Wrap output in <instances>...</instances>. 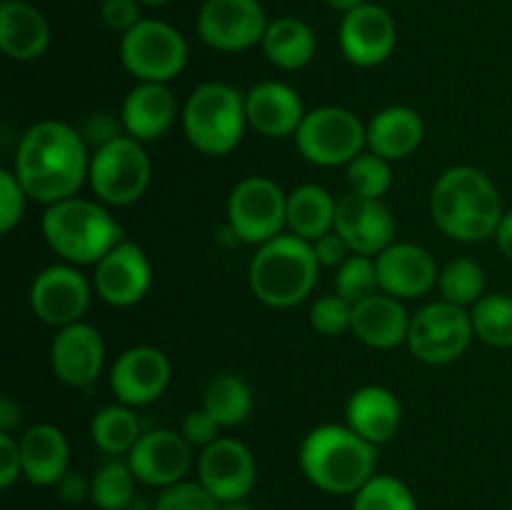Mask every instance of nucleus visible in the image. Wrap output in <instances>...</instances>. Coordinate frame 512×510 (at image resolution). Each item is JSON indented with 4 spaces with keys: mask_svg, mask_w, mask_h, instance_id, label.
<instances>
[{
    "mask_svg": "<svg viewBox=\"0 0 512 510\" xmlns=\"http://www.w3.org/2000/svg\"><path fill=\"white\" fill-rule=\"evenodd\" d=\"M20 458H23V478L28 483L50 488L68 473L70 445L60 428L50 423L30 425L20 435Z\"/></svg>",
    "mask_w": 512,
    "mask_h": 510,
    "instance_id": "27",
    "label": "nucleus"
},
{
    "mask_svg": "<svg viewBox=\"0 0 512 510\" xmlns=\"http://www.w3.org/2000/svg\"><path fill=\"white\" fill-rule=\"evenodd\" d=\"M353 308L355 305L343 295H323L310 308V325L320 335H340L345 330H353Z\"/></svg>",
    "mask_w": 512,
    "mask_h": 510,
    "instance_id": "39",
    "label": "nucleus"
},
{
    "mask_svg": "<svg viewBox=\"0 0 512 510\" xmlns=\"http://www.w3.org/2000/svg\"><path fill=\"white\" fill-rule=\"evenodd\" d=\"M335 233L355 255H380L395 238V215L383 198L345 193L335 210Z\"/></svg>",
    "mask_w": 512,
    "mask_h": 510,
    "instance_id": "19",
    "label": "nucleus"
},
{
    "mask_svg": "<svg viewBox=\"0 0 512 510\" xmlns=\"http://www.w3.org/2000/svg\"><path fill=\"white\" fill-rule=\"evenodd\" d=\"M398 43L395 20L383 5L363 3L343 15L338 45L345 58L358 68H378L393 55Z\"/></svg>",
    "mask_w": 512,
    "mask_h": 510,
    "instance_id": "16",
    "label": "nucleus"
},
{
    "mask_svg": "<svg viewBox=\"0 0 512 510\" xmlns=\"http://www.w3.org/2000/svg\"><path fill=\"white\" fill-rule=\"evenodd\" d=\"M475 338L490 348H512V295L488 293L470 310Z\"/></svg>",
    "mask_w": 512,
    "mask_h": 510,
    "instance_id": "33",
    "label": "nucleus"
},
{
    "mask_svg": "<svg viewBox=\"0 0 512 510\" xmlns=\"http://www.w3.org/2000/svg\"><path fill=\"white\" fill-rule=\"evenodd\" d=\"M173 365L168 355L153 345L128 348L110 368V390L118 403L143 408L155 403L168 390Z\"/></svg>",
    "mask_w": 512,
    "mask_h": 510,
    "instance_id": "17",
    "label": "nucleus"
},
{
    "mask_svg": "<svg viewBox=\"0 0 512 510\" xmlns=\"http://www.w3.org/2000/svg\"><path fill=\"white\" fill-rule=\"evenodd\" d=\"M90 500L98 510H123L135 498V478L128 460H110L100 465L90 478Z\"/></svg>",
    "mask_w": 512,
    "mask_h": 510,
    "instance_id": "34",
    "label": "nucleus"
},
{
    "mask_svg": "<svg viewBox=\"0 0 512 510\" xmlns=\"http://www.w3.org/2000/svg\"><path fill=\"white\" fill-rule=\"evenodd\" d=\"M495 243H498L500 253L512 260V210H505L503 220H500L498 230H495Z\"/></svg>",
    "mask_w": 512,
    "mask_h": 510,
    "instance_id": "48",
    "label": "nucleus"
},
{
    "mask_svg": "<svg viewBox=\"0 0 512 510\" xmlns=\"http://www.w3.org/2000/svg\"><path fill=\"white\" fill-rule=\"evenodd\" d=\"M338 200L323 185L305 183L288 193V228L298 238L315 243L323 235L333 233Z\"/></svg>",
    "mask_w": 512,
    "mask_h": 510,
    "instance_id": "30",
    "label": "nucleus"
},
{
    "mask_svg": "<svg viewBox=\"0 0 512 510\" xmlns=\"http://www.w3.org/2000/svg\"><path fill=\"white\" fill-rule=\"evenodd\" d=\"M335 293L343 295L353 305L380 293L378 268H375L373 255L353 253L340 268H335Z\"/></svg>",
    "mask_w": 512,
    "mask_h": 510,
    "instance_id": "37",
    "label": "nucleus"
},
{
    "mask_svg": "<svg viewBox=\"0 0 512 510\" xmlns=\"http://www.w3.org/2000/svg\"><path fill=\"white\" fill-rule=\"evenodd\" d=\"M23 475L20 443L10 433H0V488L8 490Z\"/></svg>",
    "mask_w": 512,
    "mask_h": 510,
    "instance_id": "44",
    "label": "nucleus"
},
{
    "mask_svg": "<svg viewBox=\"0 0 512 510\" xmlns=\"http://www.w3.org/2000/svg\"><path fill=\"white\" fill-rule=\"evenodd\" d=\"M138 415L130 405H105L90 420V438L95 448L108 455H128L143 435Z\"/></svg>",
    "mask_w": 512,
    "mask_h": 510,
    "instance_id": "32",
    "label": "nucleus"
},
{
    "mask_svg": "<svg viewBox=\"0 0 512 510\" xmlns=\"http://www.w3.org/2000/svg\"><path fill=\"white\" fill-rule=\"evenodd\" d=\"M50 48V23L43 10L25 0L0 3V50L5 58L33 63Z\"/></svg>",
    "mask_w": 512,
    "mask_h": 510,
    "instance_id": "26",
    "label": "nucleus"
},
{
    "mask_svg": "<svg viewBox=\"0 0 512 510\" xmlns=\"http://www.w3.org/2000/svg\"><path fill=\"white\" fill-rule=\"evenodd\" d=\"M350 510H418V500L400 478L375 473L353 495V508Z\"/></svg>",
    "mask_w": 512,
    "mask_h": 510,
    "instance_id": "36",
    "label": "nucleus"
},
{
    "mask_svg": "<svg viewBox=\"0 0 512 510\" xmlns=\"http://www.w3.org/2000/svg\"><path fill=\"white\" fill-rule=\"evenodd\" d=\"M380 293L415 300L438 285L440 270L433 255L415 243H393L375 255Z\"/></svg>",
    "mask_w": 512,
    "mask_h": 510,
    "instance_id": "21",
    "label": "nucleus"
},
{
    "mask_svg": "<svg viewBox=\"0 0 512 510\" xmlns=\"http://www.w3.org/2000/svg\"><path fill=\"white\" fill-rule=\"evenodd\" d=\"M268 23L260 0H205L195 18V30L208 48L243 53L263 43Z\"/></svg>",
    "mask_w": 512,
    "mask_h": 510,
    "instance_id": "12",
    "label": "nucleus"
},
{
    "mask_svg": "<svg viewBox=\"0 0 512 510\" xmlns=\"http://www.w3.org/2000/svg\"><path fill=\"white\" fill-rule=\"evenodd\" d=\"M40 228L48 248L70 265L100 263L120 240H125L123 228L105 205L80 195L45 205Z\"/></svg>",
    "mask_w": 512,
    "mask_h": 510,
    "instance_id": "4",
    "label": "nucleus"
},
{
    "mask_svg": "<svg viewBox=\"0 0 512 510\" xmlns=\"http://www.w3.org/2000/svg\"><path fill=\"white\" fill-rule=\"evenodd\" d=\"M28 193L13 170H0V233H10L23 220Z\"/></svg>",
    "mask_w": 512,
    "mask_h": 510,
    "instance_id": "41",
    "label": "nucleus"
},
{
    "mask_svg": "<svg viewBox=\"0 0 512 510\" xmlns=\"http://www.w3.org/2000/svg\"><path fill=\"white\" fill-rule=\"evenodd\" d=\"M90 478H85L83 473H65L63 478L58 480L55 490H58V498L68 505H78L83 500H90Z\"/></svg>",
    "mask_w": 512,
    "mask_h": 510,
    "instance_id": "46",
    "label": "nucleus"
},
{
    "mask_svg": "<svg viewBox=\"0 0 512 510\" xmlns=\"http://www.w3.org/2000/svg\"><path fill=\"white\" fill-rule=\"evenodd\" d=\"M313 250H315V258H318V263L323 265V268H340V265L353 255L350 253L348 243H345L335 230L315 240Z\"/></svg>",
    "mask_w": 512,
    "mask_h": 510,
    "instance_id": "45",
    "label": "nucleus"
},
{
    "mask_svg": "<svg viewBox=\"0 0 512 510\" xmlns=\"http://www.w3.org/2000/svg\"><path fill=\"white\" fill-rule=\"evenodd\" d=\"M190 448L193 445L183 438V433L168 428L145 430L135 448L128 453V463L138 483L163 490L185 480L190 463H193Z\"/></svg>",
    "mask_w": 512,
    "mask_h": 510,
    "instance_id": "20",
    "label": "nucleus"
},
{
    "mask_svg": "<svg viewBox=\"0 0 512 510\" xmlns=\"http://www.w3.org/2000/svg\"><path fill=\"white\" fill-rule=\"evenodd\" d=\"M305 105L298 90L280 80H265L245 93V115L250 128L265 138H288L298 133L305 118Z\"/></svg>",
    "mask_w": 512,
    "mask_h": 510,
    "instance_id": "22",
    "label": "nucleus"
},
{
    "mask_svg": "<svg viewBox=\"0 0 512 510\" xmlns=\"http://www.w3.org/2000/svg\"><path fill=\"white\" fill-rule=\"evenodd\" d=\"M178 118V103L170 93L168 83H138L123 100L120 123L125 135L150 143L173 128Z\"/></svg>",
    "mask_w": 512,
    "mask_h": 510,
    "instance_id": "24",
    "label": "nucleus"
},
{
    "mask_svg": "<svg viewBox=\"0 0 512 510\" xmlns=\"http://www.w3.org/2000/svg\"><path fill=\"white\" fill-rule=\"evenodd\" d=\"M203 408L218 420L220 428H235L253 413V390L240 375L218 373L205 385Z\"/></svg>",
    "mask_w": 512,
    "mask_h": 510,
    "instance_id": "31",
    "label": "nucleus"
},
{
    "mask_svg": "<svg viewBox=\"0 0 512 510\" xmlns=\"http://www.w3.org/2000/svg\"><path fill=\"white\" fill-rule=\"evenodd\" d=\"M218 510H250L243 500H235V503H220Z\"/></svg>",
    "mask_w": 512,
    "mask_h": 510,
    "instance_id": "51",
    "label": "nucleus"
},
{
    "mask_svg": "<svg viewBox=\"0 0 512 510\" xmlns=\"http://www.w3.org/2000/svg\"><path fill=\"white\" fill-rule=\"evenodd\" d=\"M260 48L275 68L300 70L315 58L318 40H315L313 28L305 20L283 15V18L270 20Z\"/></svg>",
    "mask_w": 512,
    "mask_h": 510,
    "instance_id": "29",
    "label": "nucleus"
},
{
    "mask_svg": "<svg viewBox=\"0 0 512 510\" xmlns=\"http://www.w3.org/2000/svg\"><path fill=\"white\" fill-rule=\"evenodd\" d=\"M430 213L450 240L483 243L495 238L505 210L500 190L488 173L475 165H453L435 180Z\"/></svg>",
    "mask_w": 512,
    "mask_h": 510,
    "instance_id": "2",
    "label": "nucleus"
},
{
    "mask_svg": "<svg viewBox=\"0 0 512 510\" xmlns=\"http://www.w3.org/2000/svg\"><path fill=\"white\" fill-rule=\"evenodd\" d=\"M410 320L413 315L405 310L403 300L388 293H375L355 303L350 333L368 348L393 350L408 343Z\"/></svg>",
    "mask_w": 512,
    "mask_h": 510,
    "instance_id": "25",
    "label": "nucleus"
},
{
    "mask_svg": "<svg viewBox=\"0 0 512 510\" xmlns=\"http://www.w3.org/2000/svg\"><path fill=\"white\" fill-rule=\"evenodd\" d=\"M438 288L448 303L475 305L485 295V270L473 258H455L440 270Z\"/></svg>",
    "mask_w": 512,
    "mask_h": 510,
    "instance_id": "35",
    "label": "nucleus"
},
{
    "mask_svg": "<svg viewBox=\"0 0 512 510\" xmlns=\"http://www.w3.org/2000/svg\"><path fill=\"white\" fill-rule=\"evenodd\" d=\"M30 308L35 318L53 328L80 323L90 308V283L78 265H48L30 283Z\"/></svg>",
    "mask_w": 512,
    "mask_h": 510,
    "instance_id": "13",
    "label": "nucleus"
},
{
    "mask_svg": "<svg viewBox=\"0 0 512 510\" xmlns=\"http://www.w3.org/2000/svg\"><path fill=\"white\" fill-rule=\"evenodd\" d=\"M305 478L330 495H355L375 475L378 445L348 425L325 423L310 430L298 450Z\"/></svg>",
    "mask_w": 512,
    "mask_h": 510,
    "instance_id": "3",
    "label": "nucleus"
},
{
    "mask_svg": "<svg viewBox=\"0 0 512 510\" xmlns=\"http://www.w3.org/2000/svg\"><path fill=\"white\" fill-rule=\"evenodd\" d=\"M120 63L138 83H170L188 65V43L165 20L143 18L120 35Z\"/></svg>",
    "mask_w": 512,
    "mask_h": 510,
    "instance_id": "9",
    "label": "nucleus"
},
{
    "mask_svg": "<svg viewBox=\"0 0 512 510\" xmlns=\"http://www.w3.org/2000/svg\"><path fill=\"white\" fill-rule=\"evenodd\" d=\"M345 425L373 445H385L403 425V405L383 385H363L345 403Z\"/></svg>",
    "mask_w": 512,
    "mask_h": 510,
    "instance_id": "23",
    "label": "nucleus"
},
{
    "mask_svg": "<svg viewBox=\"0 0 512 510\" xmlns=\"http://www.w3.org/2000/svg\"><path fill=\"white\" fill-rule=\"evenodd\" d=\"M473 338V318L468 310L448 300H435L410 320L408 348L420 363L448 365L463 358Z\"/></svg>",
    "mask_w": 512,
    "mask_h": 510,
    "instance_id": "11",
    "label": "nucleus"
},
{
    "mask_svg": "<svg viewBox=\"0 0 512 510\" xmlns=\"http://www.w3.org/2000/svg\"><path fill=\"white\" fill-rule=\"evenodd\" d=\"M293 138L308 163L320 168H338L363 153L368 145V125L353 110L323 105L305 113Z\"/></svg>",
    "mask_w": 512,
    "mask_h": 510,
    "instance_id": "8",
    "label": "nucleus"
},
{
    "mask_svg": "<svg viewBox=\"0 0 512 510\" xmlns=\"http://www.w3.org/2000/svg\"><path fill=\"white\" fill-rule=\"evenodd\" d=\"M510 510H512V505H510Z\"/></svg>",
    "mask_w": 512,
    "mask_h": 510,
    "instance_id": "54",
    "label": "nucleus"
},
{
    "mask_svg": "<svg viewBox=\"0 0 512 510\" xmlns=\"http://www.w3.org/2000/svg\"><path fill=\"white\" fill-rule=\"evenodd\" d=\"M228 225L235 240L263 245L288 225V193L268 175H248L228 198Z\"/></svg>",
    "mask_w": 512,
    "mask_h": 510,
    "instance_id": "10",
    "label": "nucleus"
},
{
    "mask_svg": "<svg viewBox=\"0 0 512 510\" xmlns=\"http://www.w3.org/2000/svg\"><path fill=\"white\" fill-rule=\"evenodd\" d=\"M320 263L313 243L293 233L258 245L248 265V285L255 298L268 308H295L303 303L318 283Z\"/></svg>",
    "mask_w": 512,
    "mask_h": 510,
    "instance_id": "5",
    "label": "nucleus"
},
{
    "mask_svg": "<svg viewBox=\"0 0 512 510\" xmlns=\"http://www.w3.org/2000/svg\"><path fill=\"white\" fill-rule=\"evenodd\" d=\"M368 3V0H325V5H328L330 10H338V13H350V10H355L358 5Z\"/></svg>",
    "mask_w": 512,
    "mask_h": 510,
    "instance_id": "49",
    "label": "nucleus"
},
{
    "mask_svg": "<svg viewBox=\"0 0 512 510\" xmlns=\"http://www.w3.org/2000/svg\"><path fill=\"white\" fill-rule=\"evenodd\" d=\"M90 153L85 138L68 123L40 120L30 125L15 150L13 173L30 200L53 205L73 198L88 180Z\"/></svg>",
    "mask_w": 512,
    "mask_h": 510,
    "instance_id": "1",
    "label": "nucleus"
},
{
    "mask_svg": "<svg viewBox=\"0 0 512 510\" xmlns=\"http://www.w3.org/2000/svg\"><path fill=\"white\" fill-rule=\"evenodd\" d=\"M168 3L170 0H140V5H145V8H163Z\"/></svg>",
    "mask_w": 512,
    "mask_h": 510,
    "instance_id": "52",
    "label": "nucleus"
},
{
    "mask_svg": "<svg viewBox=\"0 0 512 510\" xmlns=\"http://www.w3.org/2000/svg\"><path fill=\"white\" fill-rule=\"evenodd\" d=\"M180 433H183V438L188 440L190 445H195V448H208L210 443H215V440L220 438V423L208 413V410L198 408L190 410V413L185 415L183 430H180Z\"/></svg>",
    "mask_w": 512,
    "mask_h": 510,
    "instance_id": "43",
    "label": "nucleus"
},
{
    "mask_svg": "<svg viewBox=\"0 0 512 510\" xmlns=\"http://www.w3.org/2000/svg\"><path fill=\"white\" fill-rule=\"evenodd\" d=\"M348 193L363 195V198H383L393 185V170L390 160L375 153H360L348 163Z\"/></svg>",
    "mask_w": 512,
    "mask_h": 510,
    "instance_id": "38",
    "label": "nucleus"
},
{
    "mask_svg": "<svg viewBox=\"0 0 512 510\" xmlns=\"http://www.w3.org/2000/svg\"><path fill=\"white\" fill-rule=\"evenodd\" d=\"M198 480L218 503L245 500L258 480V465L245 443L218 438L203 448L198 460Z\"/></svg>",
    "mask_w": 512,
    "mask_h": 510,
    "instance_id": "15",
    "label": "nucleus"
},
{
    "mask_svg": "<svg viewBox=\"0 0 512 510\" xmlns=\"http://www.w3.org/2000/svg\"><path fill=\"white\" fill-rule=\"evenodd\" d=\"M123 510H155V503H150L148 498H140V495H135V498L130 500Z\"/></svg>",
    "mask_w": 512,
    "mask_h": 510,
    "instance_id": "50",
    "label": "nucleus"
},
{
    "mask_svg": "<svg viewBox=\"0 0 512 510\" xmlns=\"http://www.w3.org/2000/svg\"><path fill=\"white\" fill-rule=\"evenodd\" d=\"M20 420H23V408H20V403H15L8 395L0 398V433L13 435V430L20 425Z\"/></svg>",
    "mask_w": 512,
    "mask_h": 510,
    "instance_id": "47",
    "label": "nucleus"
},
{
    "mask_svg": "<svg viewBox=\"0 0 512 510\" xmlns=\"http://www.w3.org/2000/svg\"><path fill=\"white\" fill-rule=\"evenodd\" d=\"M245 125V95L233 85L208 80L190 93L183 108V130L195 150L203 155H228L243 143Z\"/></svg>",
    "mask_w": 512,
    "mask_h": 510,
    "instance_id": "6",
    "label": "nucleus"
},
{
    "mask_svg": "<svg viewBox=\"0 0 512 510\" xmlns=\"http://www.w3.org/2000/svg\"><path fill=\"white\" fill-rule=\"evenodd\" d=\"M153 175L143 143L130 135H115L108 143L98 145L90 155L88 183L95 198L105 205L138 203L145 195Z\"/></svg>",
    "mask_w": 512,
    "mask_h": 510,
    "instance_id": "7",
    "label": "nucleus"
},
{
    "mask_svg": "<svg viewBox=\"0 0 512 510\" xmlns=\"http://www.w3.org/2000/svg\"><path fill=\"white\" fill-rule=\"evenodd\" d=\"M220 503L203 488V483H190V480H180V483L168 485L160 490L158 500H155V510H218Z\"/></svg>",
    "mask_w": 512,
    "mask_h": 510,
    "instance_id": "40",
    "label": "nucleus"
},
{
    "mask_svg": "<svg viewBox=\"0 0 512 510\" xmlns=\"http://www.w3.org/2000/svg\"><path fill=\"white\" fill-rule=\"evenodd\" d=\"M425 123L418 110L408 105H390L375 113L368 123L370 153L385 160H403L420 148Z\"/></svg>",
    "mask_w": 512,
    "mask_h": 510,
    "instance_id": "28",
    "label": "nucleus"
},
{
    "mask_svg": "<svg viewBox=\"0 0 512 510\" xmlns=\"http://www.w3.org/2000/svg\"><path fill=\"white\" fill-rule=\"evenodd\" d=\"M0 3H5V0H0Z\"/></svg>",
    "mask_w": 512,
    "mask_h": 510,
    "instance_id": "53",
    "label": "nucleus"
},
{
    "mask_svg": "<svg viewBox=\"0 0 512 510\" xmlns=\"http://www.w3.org/2000/svg\"><path fill=\"white\" fill-rule=\"evenodd\" d=\"M153 285L148 253L133 240H120L100 263H95L93 288L113 308H133Z\"/></svg>",
    "mask_w": 512,
    "mask_h": 510,
    "instance_id": "14",
    "label": "nucleus"
},
{
    "mask_svg": "<svg viewBox=\"0 0 512 510\" xmlns=\"http://www.w3.org/2000/svg\"><path fill=\"white\" fill-rule=\"evenodd\" d=\"M105 363V340L90 323H73L58 328L50 343V368L68 388L88 390L98 380Z\"/></svg>",
    "mask_w": 512,
    "mask_h": 510,
    "instance_id": "18",
    "label": "nucleus"
},
{
    "mask_svg": "<svg viewBox=\"0 0 512 510\" xmlns=\"http://www.w3.org/2000/svg\"><path fill=\"white\" fill-rule=\"evenodd\" d=\"M140 0H100V20L113 33L125 35L140 23Z\"/></svg>",
    "mask_w": 512,
    "mask_h": 510,
    "instance_id": "42",
    "label": "nucleus"
}]
</instances>
